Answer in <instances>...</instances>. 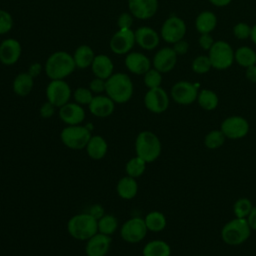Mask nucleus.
<instances>
[{
	"label": "nucleus",
	"instance_id": "nucleus-11",
	"mask_svg": "<svg viewBox=\"0 0 256 256\" xmlns=\"http://www.w3.org/2000/svg\"><path fill=\"white\" fill-rule=\"evenodd\" d=\"M186 33V24L183 19L178 16L168 17L162 24L161 37L162 39L170 44H174L177 41L184 38Z\"/></svg>",
	"mask_w": 256,
	"mask_h": 256
},
{
	"label": "nucleus",
	"instance_id": "nucleus-5",
	"mask_svg": "<svg viewBox=\"0 0 256 256\" xmlns=\"http://www.w3.org/2000/svg\"><path fill=\"white\" fill-rule=\"evenodd\" d=\"M251 231L245 218L234 217L223 225L220 231V237L229 246H239L248 240Z\"/></svg>",
	"mask_w": 256,
	"mask_h": 256
},
{
	"label": "nucleus",
	"instance_id": "nucleus-26",
	"mask_svg": "<svg viewBox=\"0 0 256 256\" xmlns=\"http://www.w3.org/2000/svg\"><path fill=\"white\" fill-rule=\"evenodd\" d=\"M34 86V78L28 72H21L17 74L12 82L13 92L20 97L29 95Z\"/></svg>",
	"mask_w": 256,
	"mask_h": 256
},
{
	"label": "nucleus",
	"instance_id": "nucleus-42",
	"mask_svg": "<svg viewBox=\"0 0 256 256\" xmlns=\"http://www.w3.org/2000/svg\"><path fill=\"white\" fill-rule=\"evenodd\" d=\"M133 16L130 12H123L117 18L118 29H131L133 24Z\"/></svg>",
	"mask_w": 256,
	"mask_h": 256
},
{
	"label": "nucleus",
	"instance_id": "nucleus-53",
	"mask_svg": "<svg viewBox=\"0 0 256 256\" xmlns=\"http://www.w3.org/2000/svg\"><path fill=\"white\" fill-rule=\"evenodd\" d=\"M194 256H203V255H194Z\"/></svg>",
	"mask_w": 256,
	"mask_h": 256
},
{
	"label": "nucleus",
	"instance_id": "nucleus-13",
	"mask_svg": "<svg viewBox=\"0 0 256 256\" xmlns=\"http://www.w3.org/2000/svg\"><path fill=\"white\" fill-rule=\"evenodd\" d=\"M169 96L161 86L148 89L144 95V105L146 109L154 114L165 112L169 107Z\"/></svg>",
	"mask_w": 256,
	"mask_h": 256
},
{
	"label": "nucleus",
	"instance_id": "nucleus-20",
	"mask_svg": "<svg viewBox=\"0 0 256 256\" xmlns=\"http://www.w3.org/2000/svg\"><path fill=\"white\" fill-rule=\"evenodd\" d=\"M177 54L170 47H163L153 57V67L161 73L170 72L176 65Z\"/></svg>",
	"mask_w": 256,
	"mask_h": 256
},
{
	"label": "nucleus",
	"instance_id": "nucleus-18",
	"mask_svg": "<svg viewBox=\"0 0 256 256\" xmlns=\"http://www.w3.org/2000/svg\"><path fill=\"white\" fill-rule=\"evenodd\" d=\"M115 102L106 94L94 95L92 101L88 105L89 112L97 118H107L111 116L115 110Z\"/></svg>",
	"mask_w": 256,
	"mask_h": 256
},
{
	"label": "nucleus",
	"instance_id": "nucleus-45",
	"mask_svg": "<svg viewBox=\"0 0 256 256\" xmlns=\"http://www.w3.org/2000/svg\"><path fill=\"white\" fill-rule=\"evenodd\" d=\"M198 42H199V45L204 49V50H207L209 51L211 49V47L213 46V44L215 43V41L213 40L212 36L210 35V33H204V34H201L199 39H198Z\"/></svg>",
	"mask_w": 256,
	"mask_h": 256
},
{
	"label": "nucleus",
	"instance_id": "nucleus-16",
	"mask_svg": "<svg viewBox=\"0 0 256 256\" xmlns=\"http://www.w3.org/2000/svg\"><path fill=\"white\" fill-rule=\"evenodd\" d=\"M128 9L134 18L147 20L158 10V0H128Z\"/></svg>",
	"mask_w": 256,
	"mask_h": 256
},
{
	"label": "nucleus",
	"instance_id": "nucleus-3",
	"mask_svg": "<svg viewBox=\"0 0 256 256\" xmlns=\"http://www.w3.org/2000/svg\"><path fill=\"white\" fill-rule=\"evenodd\" d=\"M134 147L136 156L143 159L147 164L157 160L162 151V144L159 137L149 130L138 133Z\"/></svg>",
	"mask_w": 256,
	"mask_h": 256
},
{
	"label": "nucleus",
	"instance_id": "nucleus-7",
	"mask_svg": "<svg viewBox=\"0 0 256 256\" xmlns=\"http://www.w3.org/2000/svg\"><path fill=\"white\" fill-rule=\"evenodd\" d=\"M212 68L218 70H224L229 68L234 61V51L232 47L225 41H216L208 55Z\"/></svg>",
	"mask_w": 256,
	"mask_h": 256
},
{
	"label": "nucleus",
	"instance_id": "nucleus-24",
	"mask_svg": "<svg viewBox=\"0 0 256 256\" xmlns=\"http://www.w3.org/2000/svg\"><path fill=\"white\" fill-rule=\"evenodd\" d=\"M87 155L93 160L103 159L108 152V143L100 135H92L85 147Z\"/></svg>",
	"mask_w": 256,
	"mask_h": 256
},
{
	"label": "nucleus",
	"instance_id": "nucleus-36",
	"mask_svg": "<svg viewBox=\"0 0 256 256\" xmlns=\"http://www.w3.org/2000/svg\"><path fill=\"white\" fill-rule=\"evenodd\" d=\"M253 207L254 206L250 199H248L247 197H240L234 202L232 206V211L235 217L246 219Z\"/></svg>",
	"mask_w": 256,
	"mask_h": 256
},
{
	"label": "nucleus",
	"instance_id": "nucleus-49",
	"mask_svg": "<svg viewBox=\"0 0 256 256\" xmlns=\"http://www.w3.org/2000/svg\"><path fill=\"white\" fill-rule=\"evenodd\" d=\"M246 220H247V223H248L250 229L253 231H256V207L252 208V210L249 213V215L247 216Z\"/></svg>",
	"mask_w": 256,
	"mask_h": 256
},
{
	"label": "nucleus",
	"instance_id": "nucleus-14",
	"mask_svg": "<svg viewBox=\"0 0 256 256\" xmlns=\"http://www.w3.org/2000/svg\"><path fill=\"white\" fill-rule=\"evenodd\" d=\"M135 34L132 29H118L109 41L111 51L117 55H126L135 45Z\"/></svg>",
	"mask_w": 256,
	"mask_h": 256
},
{
	"label": "nucleus",
	"instance_id": "nucleus-19",
	"mask_svg": "<svg viewBox=\"0 0 256 256\" xmlns=\"http://www.w3.org/2000/svg\"><path fill=\"white\" fill-rule=\"evenodd\" d=\"M111 246V237L97 232L86 241V256H106Z\"/></svg>",
	"mask_w": 256,
	"mask_h": 256
},
{
	"label": "nucleus",
	"instance_id": "nucleus-8",
	"mask_svg": "<svg viewBox=\"0 0 256 256\" xmlns=\"http://www.w3.org/2000/svg\"><path fill=\"white\" fill-rule=\"evenodd\" d=\"M226 139H242L249 133L250 125L246 118L239 115H232L225 118L219 128Z\"/></svg>",
	"mask_w": 256,
	"mask_h": 256
},
{
	"label": "nucleus",
	"instance_id": "nucleus-48",
	"mask_svg": "<svg viewBox=\"0 0 256 256\" xmlns=\"http://www.w3.org/2000/svg\"><path fill=\"white\" fill-rule=\"evenodd\" d=\"M88 213L91 214L95 219H100L104 214H105V210L103 208L102 205L100 204H94L92 205L89 210H88Z\"/></svg>",
	"mask_w": 256,
	"mask_h": 256
},
{
	"label": "nucleus",
	"instance_id": "nucleus-41",
	"mask_svg": "<svg viewBox=\"0 0 256 256\" xmlns=\"http://www.w3.org/2000/svg\"><path fill=\"white\" fill-rule=\"evenodd\" d=\"M251 29H252V27H250L247 23L239 22L233 27V34L237 39L244 40V39H247L248 37H250Z\"/></svg>",
	"mask_w": 256,
	"mask_h": 256
},
{
	"label": "nucleus",
	"instance_id": "nucleus-43",
	"mask_svg": "<svg viewBox=\"0 0 256 256\" xmlns=\"http://www.w3.org/2000/svg\"><path fill=\"white\" fill-rule=\"evenodd\" d=\"M88 88L92 91L93 94H96V95L102 94L103 92H105L106 80L101 79V78H98V77H95V78H93V79L90 81Z\"/></svg>",
	"mask_w": 256,
	"mask_h": 256
},
{
	"label": "nucleus",
	"instance_id": "nucleus-10",
	"mask_svg": "<svg viewBox=\"0 0 256 256\" xmlns=\"http://www.w3.org/2000/svg\"><path fill=\"white\" fill-rule=\"evenodd\" d=\"M70 85L63 80H51L46 87V98L56 108H60L69 102L72 97Z\"/></svg>",
	"mask_w": 256,
	"mask_h": 256
},
{
	"label": "nucleus",
	"instance_id": "nucleus-50",
	"mask_svg": "<svg viewBox=\"0 0 256 256\" xmlns=\"http://www.w3.org/2000/svg\"><path fill=\"white\" fill-rule=\"evenodd\" d=\"M245 76L250 82L256 83V65H252V66L247 67L246 72H245Z\"/></svg>",
	"mask_w": 256,
	"mask_h": 256
},
{
	"label": "nucleus",
	"instance_id": "nucleus-21",
	"mask_svg": "<svg viewBox=\"0 0 256 256\" xmlns=\"http://www.w3.org/2000/svg\"><path fill=\"white\" fill-rule=\"evenodd\" d=\"M125 66L129 72L135 75H144L150 68V59L140 52H129L125 56Z\"/></svg>",
	"mask_w": 256,
	"mask_h": 256
},
{
	"label": "nucleus",
	"instance_id": "nucleus-30",
	"mask_svg": "<svg viewBox=\"0 0 256 256\" xmlns=\"http://www.w3.org/2000/svg\"><path fill=\"white\" fill-rule=\"evenodd\" d=\"M144 221L148 231L158 233L163 231L167 225V219L165 215L157 210L150 211L144 217Z\"/></svg>",
	"mask_w": 256,
	"mask_h": 256
},
{
	"label": "nucleus",
	"instance_id": "nucleus-47",
	"mask_svg": "<svg viewBox=\"0 0 256 256\" xmlns=\"http://www.w3.org/2000/svg\"><path fill=\"white\" fill-rule=\"evenodd\" d=\"M42 70H43V65L40 62H33L28 67L27 72L29 73V75H31L35 79L36 77H38L41 74Z\"/></svg>",
	"mask_w": 256,
	"mask_h": 256
},
{
	"label": "nucleus",
	"instance_id": "nucleus-28",
	"mask_svg": "<svg viewBox=\"0 0 256 256\" xmlns=\"http://www.w3.org/2000/svg\"><path fill=\"white\" fill-rule=\"evenodd\" d=\"M143 256H170L171 247L170 245L160 239L151 240L146 243L142 249Z\"/></svg>",
	"mask_w": 256,
	"mask_h": 256
},
{
	"label": "nucleus",
	"instance_id": "nucleus-32",
	"mask_svg": "<svg viewBox=\"0 0 256 256\" xmlns=\"http://www.w3.org/2000/svg\"><path fill=\"white\" fill-rule=\"evenodd\" d=\"M234 60L242 67H249L256 64V52L247 46H242L234 52Z\"/></svg>",
	"mask_w": 256,
	"mask_h": 256
},
{
	"label": "nucleus",
	"instance_id": "nucleus-39",
	"mask_svg": "<svg viewBox=\"0 0 256 256\" xmlns=\"http://www.w3.org/2000/svg\"><path fill=\"white\" fill-rule=\"evenodd\" d=\"M191 67L195 73L205 74L210 71V69L212 68V65H211V62H210V59L208 56L200 55V56H197L193 60Z\"/></svg>",
	"mask_w": 256,
	"mask_h": 256
},
{
	"label": "nucleus",
	"instance_id": "nucleus-22",
	"mask_svg": "<svg viewBox=\"0 0 256 256\" xmlns=\"http://www.w3.org/2000/svg\"><path fill=\"white\" fill-rule=\"evenodd\" d=\"M134 34L136 44L144 50H153L159 45V34L151 27H139L134 31Z\"/></svg>",
	"mask_w": 256,
	"mask_h": 256
},
{
	"label": "nucleus",
	"instance_id": "nucleus-1",
	"mask_svg": "<svg viewBox=\"0 0 256 256\" xmlns=\"http://www.w3.org/2000/svg\"><path fill=\"white\" fill-rule=\"evenodd\" d=\"M75 69L76 65L73 55L66 51L52 53L44 65V71L50 80H63L70 76Z\"/></svg>",
	"mask_w": 256,
	"mask_h": 256
},
{
	"label": "nucleus",
	"instance_id": "nucleus-29",
	"mask_svg": "<svg viewBox=\"0 0 256 256\" xmlns=\"http://www.w3.org/2000/svg\"><path fill=\"white\" fill-rule=\"evenodd\" d=\"M217 25V18L211 11H203L196 17L195 27L200 34L212 32Z\"/></svg>",
	"mask_w": 256,
	"mask_h": 256
},
{
	"label": "nucleus",
	"instance_id": "nucleus-38",
	"mask_svg": "<svg viewBox=\"0 0 256 256\" xmlns=\"http://www.w3.org/2000/svg\"><path fill=\"white\" fill-rule=\"evenodd\" d=\"M143 81L148 89L160 87L162 83V73L155 68H150L144 75Z\"/></svg>",
	"mask_w": 256,
	"mask_h": 256
},
{
	"label": "nucleus",
	"instance_id": "nucleus-9",
	"mask_svg": "<svg viewBox=\"0 0 256 256\" xmlns=\"http://www.w3.org/2000/svg\"><path fill=\"white\" fill-rule=\"evenodd\" d=\"M148 229L146 227L144 218L132 217L126 220L120 227L121 238L130 244L141 242L147 235Z\"/></svg>",
	"mask_w": 256,
	"mask_h": 256
},
{
	"label": "nucleus",
	"instance_id": "nucleus-12",
	"mask_svg": "<svg viewBox=\"0 0 256 256\" xmlns=\"http://www.w3.org/2000/svg\"><path fill=\"white\" fill-rule=\"evenodd\" d=\"M198 86L189 81L176 82L170 91V95L174 102L179 105H190L197 100Z\"/></svg>",
	"mask_w": 256,
	"mask_h": 256
},
{
	"label": "nucleus",
	"instance_id": "nucleus-46",
	"mask_svg": "<svg viewBox=\"0 0 256 256\" xmlns=\"http://www.w3.org/2000/svg\"><path fill=\"white\" fill-rule=\"evenodd\" d=\"M174 46L172 47L173 50L175 51V53L177 55H183V54H186L187 51H188V48H189V44L187 41L181 39L179 41H177L176 43L173 44Z\"/></svg>",
	"mask_w": 256,
	"mask_h": 256
},
{
	"label": "nucleus",
	"instance_id": "nucleus-27",
	"mask_svg": "<svg viewBox=\"0 0 256 256\" xmlns=\"http://www.w3.org/2000/svg\"><path fill=\"white\" fill-rule=\"evenodd\" d=\"M95 58V53L93 49L86 44H82L76 48L73 53V59L76 65V68L86 69L91 67L92 62Z\"/></svg>",
	"mask_w": 256,
	"mask_h": 256
},
{
	"label": "nucleus",
	"instance_id": "nucleus-2",
	"mask_svg": "<svg viewBox=\"0 0 256 256\" xmlns=\"http://www.w3.org/2000/svg\"><path fill=\"white\" fill-rule=\"evenodd\" d=\"M134 92V86L129 75L123 72L113 73L106 80L105 93L116 104H124L128 102Z\"/></svg>",
	"mask_w": 256,
	"mask_h": 256
},
{
	"label": "nucleus",
	"instance_id": "nucleus-34",
	"mask_svg": "<svg viewBox=\"0 0 256 256\" xmlns=\"http://www.w3.org/2000/svg\"><path fill=\"white\" fill-rule=\"evenodd\" d=\"M226 141V137L222 133L220 129H213L210 130L204 136V146L209 150H216L224 145Z\"/></svg>",
	"mask_w": 256,
	"mask_h": 256
},
{
	"label": "nucleus",
	"instance_id": "nucleus-31",
	"mask_svg": "<svg viewBox=\"0 0 256 256\" xmlns=\"http://www.w3.org/2000/svg\"><path fill=\"white\" fill-rule=\"evenodd\" d=\"M198 105L206 111H212L217 108L219 99L217 94L209 89H202L197 96Z\"/></svg>",
	"mask_w": 256,
	"mask_h": 256
},
{
	"label": "nucleus",
	"instance_id": "nucleus-35",
	"mask_svg": "<svg viewBox=\"0 0 256 256\" xmlns=\"http://www.w3.org/2000/svg\"><path fill=\"white\" fill-rule=\"evenodd\" d=\"M98 232L111 236L118 228V220L112 214H104L100 219L97 220Z\"/></svg>",
	"mask_w": 256,
	"mask_h": 256
},
{
	"label": "nucleus",
	"instance_id": "nucleus-6",
	"mask_svg": "<svg viewBox=\"0 0 256 256\" xmlns=\"http://www.w3.org/2000/svg\"><path fill=\"white\" fill-rule=\"evenodd\" d=\"M91 136V131L82 124L66 125L60 132L61 142L71 150L85 149Z\"/></svg>",
	"mask_w": 256,
	"mask_h": 256
},
{
	"label": "nucleus",
	"instance_id": "nucleus-37",
	"mask_svg": "<svg viewBox=\"0 0 256 256\" xmlns=\"http://www.w3.org/2000/svg\"><path fill=\"white\" fill-rule=\"evenodd\" d=\"M74 102L78 103L81 106H88L90 102L92 101L94 94L89 88L86 87H78L73 93H72Z\"/></svg>",
	"mask_w": 256,
	"mask_h": 256
},
{
	"label": "nucleus",
	"instance_id": "nucleus-15",
	"mask_svg": "<svg viewBox=\"0 0 256 256\" xmlns=\"http://www.w3.org/2000/svg\"><path fill=\"white\" fill-rule=\"evenodd\" d=\"M22 54V46L15 38L4 39L0 43V62L5 66H12L18 62Z\"/></svg>",
	"mask_w": 256,
	"mask_h": 256
},
{
	"label": "nucleus",
	"instance_id": "nucleus-51",
	"mask_svg": "<svg viewBox=\"0 0 256 256\" xmlns=\"http://www.w3.org/2000/svg\"><path fill=\"white\" fill-rule=\"evenodd\" d=\"M232 0H209L210 3H212L213 5L217 6V7H224L227 6L228 4H230Z\"/></svg>",
	"mask_w": 256,
	"mask_h": 256
},
{
	"label": "nucleus",
	"instance_id": "nucleus-25",
	"mask_svg": "<svg viewBox=\"0 0 256 256\" xmlns=\"http://www.w3.org/2000/svg\"><path fill=\"white\" fill-rule=\"evenodd\" d=\"M118 196L124 200L133 199L138 193V183L135 178L128 175L120 178L116 184Z\"/></svg>",
	"mask_w": 256,
	"mask_h": 256
},
{
	"label": "nucleus",
	"instance_id": "nucleus-40",
	"mask_svg": "<svg viewBox=\"0 0 256 256\" xmlns=\"http://www.w3.org/2000/svg\"><path fill=\"white\" fill-rule=\"evenodd\" d=\"M13 17L12 15L3 9H0V35L7 34L13 28Z\"/></svg>",
	"mask_w": 256,
	"mask_h": 256
},
{
	"label": "nucleus",
	"instance_id": "nucleus-52",
	"mask_svg": "<svg viewBox=\"0 0 256 256\" xmlns=\"http://www.w3.org/2000/svg\"><path fill=\"white\" fill-rule=\"evenodd\" d=\"M250 38H251L252 42H253L254 44H256V24H255V25L252 27V29H251Z\"/></svg>",
	"mask_w": 256,
	"mask_h": 256
},
{
	"label": "nucleus",
	"instance_id": "nucleus-44",
	"mask_svg": "<svg viewBox=\"0 0 256 256\" xmlns=\"http://www.w3.org/2000/svg\"><path fill=\"white\" fill-rule=\"evenodd\" d=\"M55 106L53 104H51L49 101H46L44 102L40 108H39V114L42 118L44 119H48V118H51L54 113H55Z\"/></svg>",
	"mask_w": 256,
	"mask_h": 256
},
{
	"label": "nucleus",
	"instance_id": "nucleus-17",
	"mask_svg": "<svg viewBox=\"0 0 256 256\" xmlns=\"http://www.w3.org/2000/svg\"><path fill=\"white\" fill-rule=\"evenodd\" d=\"M60 120L66 125H79L85 120L86 113L83 106L76 102H68L59 108Z\"/></svg>",
	"mask_w": 256,
	"mask_h": 256
},
{
	"label": "nucleus",
	"instance_id": "nucleus-4",
	"mask_svg": "<svg viewBox=\"0 0 256 256\" xmlns=\"http://www.w3.org/2000/svg\"><path fill=\"white\" fill-rule=\"evenodd\" d=\"M67 231L72 238L87 241L98 232L97 219L88 212L75 214L68 220Z\"/></svg>",
	"mask_w": 256,
	"mask_h": 256
},
{
	"label": "nucleus",
	"instance_id": "nucleus-33",
	"mask_svg": "<svg viewBox=\"0 0 256 256\" xmlns=\"http://www.w3.org/2000/svg\"><path fill=\"white\" fill-rule=\"evenodd\" d=\"M146 166H147V163L143 159H141L138 156H134L130 158L125 164L126 175L136 179L144 174L146 170Z\"/></svg>",
	"mask_w": 256,
	"mask_h": 256
},
{
	"label": "nucleus",
	"instance_id": "nucleus-23",
	"mask_svg": "<svg viewBox=\"0 0 256 256\" xmlns=\"http://www.w3.org/2000/svg\"><path fill=\"white\" fill-rule=\"evenodd\" d=\"M91 70L95 77L107 80L114 73V65L109 56L106 54H98L95 55Z\"/></svg>",
	"mask_w": 256,
	"mask_h": 256
}]
</instances>
